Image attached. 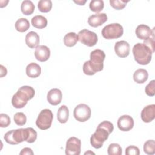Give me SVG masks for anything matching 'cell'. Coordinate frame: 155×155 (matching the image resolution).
<instances>
[{
	"label": "cell",
	"instance_id": "obj_1",
	"mask_svg": "<svg viewBox=\"0 0 155 155\" xmlns=\"http://www.w3.org/2000/svg\"><path fill=\"white\" fill-rule=\"evenodd\" d=\"M36 138L37 132L31 127L12 130L4 136L5 141L11 145H17L24 141L31 143L35 142Z\"/></svg>",
	"mask_w": 155,
	"mask_h": 155
},
{
	"label": "cell",
	"instance_id": "obj_2",
	"mask_svg": "<svg viewBox=\"0 0 155 155\" xmlns=\"http://www.w3.org/2000/svg\"><path fill=\"white\" fill-rule=\"evenodd\" d=\"M105 54L100 49H96L90 53V60L84 62L83 72L88 76L94 75L96 73L101 71L104 68V61Z\"/></svg>",
	"mask_w": 155,
	"mask_h": 155
},
{
	"label": "cell",
	"instance_id": "obj_3",
	"mask_svg": "<svg viewBox=\"0 0 155 155\" xmlns=\"http://www.w3.org/2000/svg\"><path fill=\"white\" fill-rule=\"evenodd\" d=\"M114 130L113 124L110 121L105 120L101 122L96 131L90 137V143L93 147L96 149L100 148L102 147L104 142L108 138Z\"/></svg>",
	"mask_w": 155,
	"mask_h": 155
},
{
	"label": "cell",
	"instance_id": "obj_4",
	"mask_svg": "<svg viewBox=\"0 0 155 155\" xmlns=\"http://www.w3.org/2000/svg\"><path fill=\"white\" fill-rule=\"evenodd\" d=\"M35 94V90L30 86L24 85L20 87L13 94L12 104L16 108H22L25 106L28 100L31 99Z\"/></svg>",
	"mask_w": 155,
	"mask_h": 155
},
{
	"label": "cell",
	"instance_id": "obj_5",
	"mask_svg": "<svg viewBox=\"0 0 155 155\" xmlns=\"http://www.w3.org/2000/svg\"><path fill=\"white\" fill-rule=\"evenodd\" d=\"M132 51L134 60L139 64L145 65L150 62L153 53L143 43L136 44L133 47Z\"/></svg>",
	"mask_w": 155,
	"mask_h": 155
},
{
	"label": "cell",
	"instance_id": "obj_6",
	"mask_svg": "<svg viewBox=\"0 0 155 155\" xmlns=\"http://www.w3.org/2000/svg\"><path fill=\"white\" fill-rule=\"evenodd\" d=\"M123 33V27L118 23L110 24L105 26L101 31L102 36L107 39L119 38L122 36Z\"/></svg>",
	"mask_w": 155,
	"mask_h": 155
},
{
	"label": "cell",
	"instance_id": "obj_7",
	"mask_svg": "<svg viewBox=\"0 0 155 155\" xmlns=\"http://www.w3.org/2000/svg\"><path fill=\"white\" fill-rule=\"evenodd\" d=\"M53 119L52 111L49 109H44L39 113L36 120V125L42 130H47L51 127Z\"/></svg>",
	"mask_w": 155,
	"mask_h": 155
},
{
	"label": "cell",
	"instance_id": "obj_8",
	"mask_svg": "<svg viewBox=\"0 0 155 155\" xmlns=\"http://www.w3.org/2000/svg\"><path fill=\"white\" fill-rule=\"evenodd\" d=\"M78 41L88 47L95 45L98 41L97 34L87 29L81 30L78 35Z\"/></svg>",
	"mask_w": 155,
	"mask_h": 155
},
{
	"label": "cell",
	"instance_id": "obj_9",
	"mask_svg": "<svg viewBox=\"0 0 155 155\" xmlns=\"http://www.w3.org/2000/svg\"><path fill=\"white\" fill-rule=\"evenodd\" d=\"M91 111L88 105L85 104L78 105L73 111V116L79 122H84L87 121L91 117Z\"/></svg>",
	"mask_w": 155,
	"mask_h": 155
},
{
	"label": "cell",
	"instance_id": "obj_10",
	"mask_svg": "<svg viewBox=\"0 0 155 155\" xmlns=\"http://www.w3.org/2000/svg\"><path fill=\"white\" fill-rule=\"evenodd\" d=\"M81 140L76 137H70L67 142L65 147V154L67 155H79L81 153Z\"/></svg>",
	"mask_w": 155,
	"mask_h": 155
},
{
	"label": "cell",
	"instance_id": "obj_11",
	"mask_svg": "<svg viewBox=\"0 0 155 155\" xmlns=\"http://www.w3.org/2000/svg\"><path fill=\"white\" fill-rule=\"evenodd\" d=\"M117 127L122 131H128L134 127V120L129 115L121 116L117 120Z\"/></svg>",
	"mask_w": 155,
	"mask_h": 155
},
{
	"label": "cell",
	"instance_id": "obj_12",
	"mask_svg": "<svg viewBox=\"0 0 155 155\" xmlns=\"http://www.w3.org/2000/svg\"><path fill=\"white\" fill-rule=\"evenodd\" d=\"M116 54L120 58H126L130 53V44L125 41H120L114 45Z\"/></svg>",
	"mask_w": 155,
	"mask_h": 155
},
{
	"label": "cell",
	"instance_id": "obj_13",
	"mask_svg": "<svg viewBox=\"0 0 155 155\" xmlns=\"http://www.w3.org/2000/svg\"><path fill=\"white\" fill-rule=\"evenodd\" d=\"M35 56L38 61L42 62H45L50 56V50L46 45H38L35 48Z\"/></svg>",
	"mask_w": 155,
	"mask_h": 155
},
{
	"label": "cell",
	"instance_id": "obj_14",
	"mask_svg": "<svg viewBox=\"0 0 155 155\" xmlns=\"http://www.w3.org/2000/svg\"><path fill=\"white\" fill-rule=\"evenodd\" d=\"M107 15L105 13H96L90 16L88 18V24L93 27L102 25L107 21Z\"/></svg>",
	"mask_w": 155,
	"mask_h": 155
},
{
	"label": "cell",
	"instance_id": "obj_15",
	"mask_svg": "<svg viewBox=\"0 0 155 155\" xmlns=\"http://www.w3.org/2000/svg\"><path fill=\"white\" fill-rule=\"evenodd\" d=\"M155 118V105L151 104L145 107L141 112V119L143 122L149 123Z\"/></svg>",
	"mask_w": 155,
	"mask_h": 155
},
{
	"label": "cell",
	"instance_id": "obj_16",
	"mask_svg": "<svg viewBox=\"0 0 155 155\" xmlns=\"http://www.w3.org/2000/svg\"><path fill=\"white\" fill-rule=\"evenodd\" d=\"M47 98L49 104L52 105H57L61 102L62 94L59 89L53 88L48 92Z\"/></svg>",
	"mask_w": 155,
	"mask_h": 155
},
{
	"label": "cell",
	"instance_id": "obj_17",
	"mask_svg": "<svg viewBox=\"0 0 155 155\" xmlns=\"http://www.w3.org/2000/svg\"><path fill=\"white\" fill-rule=\"evenodd\" d=\"M154 32V29H151L147 25L140 24L139 25L135 31L137 37L142 40H147L148 38L151 37Z\"/></svg>",
	"mask_w": 155,
	"mask_h": 155
},
{
	"label": "cell",
	"instance_id": "obj_18",
	"mask_svg": "<svg viewBox=\"0 0 155 155\" xmlns=\"http://www.w3.org/2000/svg\"><path fill=\"white\" fill-rule=\"evenodd\" d=\"M25 43L30 48H34L39 44V36L36 32L30 31L25 36Z\"/></svg>",
	"mask_w": 155,
	"mask_h": 155
},
{
	"label": "cell",
	"instance_id": "obj_19",
	"mask_svg": "<svg viewBox=\"0 0 155 155\" xmlns=\"http://www.w3.org/2000/svg\"><path fill=\"white\" fill-rule=\"evenodd\" d=\"M25 71L29 78H36L39 77L41 73V68L38 64L31 62L26 67Z\"/></svg>",
	"mask_w": 155,
	"mask_h": 155
},
{
	"label": "cell",
	"instance_id": "obj_20",
	"mask_svg": "<svg viewBox=\"0 0 155 155\" xmlns=\"http://www.w3.org/2000/svg\"><path fill=\"white\" fill-rule=\"evenodd\" d=\"M148 78V71L143 68L136 70L133 74V79L137 84H143Z\"/></svg>",
	"mask_w": 155,
	"mask_h": 155
},
{
	"label": "cell",
	"instance_id": "obj_21",
	"mask_svg": "<svg viewBox=\"0 0 155 155\" xmlns=\"http://www.w3.org/2000/svg\"><path fill=\"white\" fill-rule=\"evenodd\" d=\"M32 25L38 29L45 28L47 25V20L45 17L42 15H36L32 18L31 20Z\"/></svg>",
	"mask_w": 155,
	"mask_h": 155
},
{
	"label": "cell",
	"instance_id": "obj_22",
	"mask_svg": "<svg viewBox=\"0 0 155 155\" xmlns=\"http://www.w3.org/2000/svg\"><path fill=\"white\" fill-rule=\"evenodd\" d=\"M69 116V110L66 105H62L59 107L57 112L58 120L61 124H65L68 121Z\"/></svg>",
	"mask_w": 155,
	"mask_h": 155
},
{
	"label": "cell",
	"instance_id": "obj_23",
	"mask_svg": "<svg viewBox=\"0 0 155 155\" xmlns=\"http://www.w3.org/2000/svg\"><path fill=\"white\" fill-rule=\"evenodd\" d=\"M64 44L68 47H71L76 45L78 41V35L74 32H70L67 33L64 37Z\"/></svg>",
	"mask_w": 155,
	"mask_h": 155
},
{
	"label": "cell",
	"instance_id": "obj_24",
	"mask_svg": "<svg viewBox=\"0 0 155 155\" xmlns=\"http://www.w3.org/2000/svg\"><path fill=\"white\" fill-rule=\"evenodd\" d=\"M35 5L30 0L23 1L21 5V12L25 15H31L35 10Z\"/></svg>",
	"mask_w": 155,
	"mask_h": 155
},
{
	"label": "cell",
	"instance_id": "obj_25",
	"mask_svg": "<svg viewBox=\"0 0 155 155\" xmlns=\"http://www.w3.org/2000/svg\"><path fill=\"white\" fill-rule=\"evenodd\" d=\"M29 27L30 23L26 18H19L15 22V28L19 32H25L29 28Z\"/></svg>",
	"mask_w": 155,
	"mask_h": 155
},
{
	"label": "cell",
	"instance_id": "obj_26",
	"mask_svg": "<svg viewBox=\"0 0 155 155\" xmlns=\"http://www.w3.org/2000/svg\"><path fill=\"white\" fill-rule=\"evenodd\" d=\"M38 7L40 12L47 13L52 8V2L50 0H41L38 3Z\"/></svg>",
	"mask_w": 155,
	"mask_h": 155
},
{
	"label": "cell",
	"instance_id": "obj_27",
	"mask_svg": "<svg viewBox=\"0 0 155 155\" xmlns=\"http://www.w3.org/2000/svg\"><path fill=\"white\" fill-rule=\"evenodd\" d=\"M90 9L94 12L99 13L103 10L104 3L102 0H93L91 1L89 4Z\"/></svg>",
	"mask_w": 155,
	"mask_h": 155
},
{
	"label": "cell",
	"instance_id": "obj_28",
	"mask_svg": "<svg viewBox=\"0 0 155 155\" xmlns=\"http://www.w3.org/2000/svg\"><path fill=\"white\" fill-rule=\"evenodd\" d=\"M143 151L148 155L155 153V142L154 140H148L143 145Z\"/></svg>",
	"mask_w": 155,
	"mask_h": 155
},
{
	"label": "cell",
	"instance_id": "obj_29",
	"mask_svg": "<svg viewBox=\"0 0 155 155\" xmlns=\"http://www.w3.org/2000/svg\"><path fill=\"white\" fill-rule=\"evenodd\" d=\"M108 155H121L122 148L119 144L116 143H111L108 148Z\"/></svg>",
	"mask_w": 155,
	"mask_h": 155
},
{
	"label": "cell",
	"instance_id": "obj_30",
	"mask_svg": "<svg viewBox=\"0 0 155 155\" xmlns=\"http://www.w3.org/2000/svg\"><path fill=\"white\" fill-rule=\"evenodd\" d=\"M13 119L16 125L22 126L26 123L27 117L24 113L22 112H18L15 114L13 116Z\"/></svg>",
	"mask_w": 155,
	"mask_h": 155
},
{
	"label": "cell",
	"instance_id": "obj_31",
	"mask_svg": "<svg viewBox=\"0 0 155 155\" xmlns=\"http://www.w3.org/2000/svg\"><path fill=\"white\" fill-rule=\"evenodd\" d=\"M129 1L125 0H110V4L111 6L116 10H121L125 8L127 2Z\"/></svg>",
	"mask_w": 155,
	"mask_h": 155
},
{
	"label": "cell",
	"instance_id": "obj_32",
	"mask_svg": "<svg viewBox=\"0 0 155 155\" xmlns=\"http://www.w3.org/2000/svg\"><path fill=\"white\" fill-rule=\"evenodd\" d=\"M154 87H155V81L152 80L146 86L145 89V93L149 96H154L155 94Z\"/></svg>",
	"mask_w": 155,
	"mask_h": 155
},
{
	"label": "cell",
	"instance_id": "obj_33",
	"mask_svg": "<svg viewBox=\"0 0 155 155\" xmlns=\"http://www.w3.org/2000/svg\"><path fill=\"white\" fill-rule=\"evenodd\" d=\"M10 124V117L4 113L0 114V127L1 128L7 127Z\"/></svg>",
	"mask_w": 155,
	"mask_h": 155
},
{
	"label": "cell",
	"instance_id": "obj_34",
	"mask_svg": "<svg viewBox=\"0 0 155 155\" xmlns=\"http://www.w3.org/2000/svg\"><path fill=\"white\" fill-rule=\"evenodd\" d=\"M143 44L147 45L153 53L154 52V33L153 32L152 36L148 38L147 40H145Z\"/></svg>",
	"mask_w": 155,
	"mask_h": 155
},
{
	"label": "cell",
	"instance_id": "obj_35",
	"mask_svg": "<svg viewBox=\"0 0 155 155\" xmlns=\"http://www.w3.org/2000/svg\"><path fill=\"white\" fill-rule=\"evenodd\" d=\"M140 154V151L138 147L131 145L128 146L125 149V154L126 155H139Z\"/></svg>",
	"mask_w": 155,
	"mask_h": 155
},
{
	"label": "cell",
	"instance_id": "obj_36",
	"mask_svg": "<svg viewBox=\"0 0 155 155\" xmlns=\"http://www.w3.org/2000/svg\"><path fill=\"white\" fill-rule=\"evenodd\" d=\"M19 154L20 155H33V152L30 148L25 147L21 150V151L19 153Z\"/></svg>",
	"mask_w": 155,
	"mask_h": 155
},
{
	"label": "cell",
	"instance_id": "obj_37",
	"mask_svg": "<svg viewBox=\"0 0 155 155\" xmlns=\"http://www.w3.org/2000/svg\"><path fill=\"white\" fill-rule=\"evenodd\" d=\"M7 73V70L5 67H4L2 65H0V77L2 78L3 76H6Z\"/></svg>",
	"mask_w": 155,
	"mask_h": 155
},
{
	"label": "cell",
	"instance_id": "obj_38",
	"mask_svg": "<svg viewBox=\"0 0 155 155\" xmlns=\"http://www.w3.org/2000/svg\"><path fill=\"white\" fill-rule=\"evenodd\" d=\"M74 2H75V3H76V4H79V5H84L85 4V3L87 2V1H82V0H80V1H74Z\"/></svg>",
	"mask_w": 155,
	"mask_h": 155
},
{
	"label": "cell",
	"instance_id": "obj_39",
	"mask_svg": "<svg viewBox=\"0 0 155 155\" xmlns=\"http://www.w3.org/2000/svg\"><path fill=\"white\" fill-rule=\"evenodd\" d=\"M85 154H94V153H93L92 151H87V152H85V153H84Z\"/></svg>",
	"mask_w": 155,
	"mask_h": 155
}]
</instances>
